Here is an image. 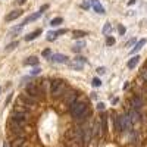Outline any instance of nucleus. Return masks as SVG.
<instances>
[{"mask_svg":"<svg viewBox=\"0 0 147 147\" xmlns=\"http://www.w3.org/2000/svg\"><path fill=\"white\" fill-rule=\"evenodd\" d=\"M69 113L74 119H77L80 122H84L90 116V109H88V105L85 102H75L72 106H69Z\"/></svg>","mask_w":147,"mask_h":147,"instance_id":"obj_1","label":"nucleus"},{"mask_svg":"<svg viewBox=\"0 0 147 147\" xmlns=\"http://www.w3.org/2000/svg\"><path fill=\"white\" fill-rule=\"evenodd\" d=\"M68 91V84L63 80H53L50 82V93L55 97H62Z\"/></svg>","mask_w":147,"mask_h":147,"instance_id":"obj_2","label":"nucleus"},{"mask_svg":"<svg viewBox=\"0 0 147 147\" xmlns=\"http://www.w3.org/2000/svg\"><path fill=\"white\" fill-rule=\"evenodd\" d=\"M25 93L30 94L31 97H34V99L40 100L41 96H43V88H41L37 82H31V84L27 85V91H25Z\"/></svg>","mask_w":147,"mask_h":147,"instance_id":"obj_3","label":"nucleus"},{"mask_svg":"<svg viewBox=\"0 0 147 147\" xmlns=\"http://www.w3.org/2000/svg\"><path fill=\"white\" fill-rule=\"evenodd\" d=\"M9 121L15 122V124H18V125H21V127L25 128L27 124H28V115H24V113H21V112H16V110H13V112L10 113V119H9Z\"/></svg>","mask_w":147,"mask_h":147,"instance_id":"obj_4","label":"nucleus"},{"mask_svg":"<svg viewBox=\"0 0 147 147\" xmlns=\"http://www.w3.org/2000/svg\"><path fill=\"white\" fill-rule=\"evenodd\" d=\"M85 62H87V59H85V57H82V56H77L75 59L69 60V62H68V66H69L71 69H74V71H81V69L84 68Z\"/></svg>","mask_w":147,"mask_h":147,"instance_id":"obj_5","label":"nucleus"},{"mask_svg":"<svg viewBox=\"0 0 147 147\" xmlns=\"http://www.w3.org/2000/svg\"><path fill=\"white\" fill-rule=\"evenodd\" d=\"M119 122H121V129H122V131H129L131 127H132V121H131V118L128 116V113L121 115V116H119Z\"/></svg>","mask_w":147,"mask_h":147,"instance_id":"obj_6","label":"nucleus"},{"mask_svg":"<svg viewBox=\"0 0 147 147\" xmlns=\"http://www.w3.org/2000/svg\"><path fill=\"white\" fill-rule=\"evenodd\" d=\"M18 100H19V102H22V103H25V105H27V106H30V107H32V106H35L37 103H38V100L34 99V97H31V96H30V94H27V93L21 94Z\"/></svg>","mask_w":147,"mask_h":147,"instance_id":"obj_7","label":"nucleus"},{"mask_svg":"<svg viewBox=\"0 0 147 147\" xmlns=\"http://www.w3.org/2000/svg\"><path fill=\"white\" fill-rule=\"evenodd\" d=\"M63 102H65V105L72 106L75 102H78V93H77V91H66Z\"/></svg>","mask_w":147,"mask_h":147,"instance_id":"obj_8","label":"nucleus"},{"mask_svg":"<svg viewBox=\"0 0 147 147\" xmlns=\"http://www.w3.org/2000/svg\"><path fill=\"white\" fill-rule=\"evenodd\" d=\"M69 57L66 55H62V53H56V55H52L50 56V62L53 63H68Z\"/></svg>","mask_w":147,"mask_h":147,"instance_id":"obj_9","label":"nucleus"},{"mask_svg":"<svg viewBox=\"0 0 147 147\" xmlns=\"http://www.w3.org/2000/svg\"><path fill=\"white\" fill-rule=\"evenodd\" d=\"M131 109H134V110H140L141 109V106H143V99L140 96H134L132 99H131Z\"/></svg>","mask_w":147,"mask_h":147,"instance_id":"obj_10","label":"nucleus"},{"mask_svg":"<svg viewBox=\"0 0 147 147\" xmlns=\"http://www.w3.org/2000/svg\"><path fill=\"white\" fill-rule=\"evenodd\" d=\"M43 15V10L40 9L38 12H34V13H31L30 16H27L25 19H24V22H22V25H27V24H30V22H34V21H37L40 16Z\"/></svg>","mask_w":147,"mask_h":147,"instance_id":"obj_11","label":"nucleus"},{"mask_svg":"<svg viewBox=\"0 0 147 147\" xmlns=\"http://www.w3.org/2000/svg\"><path fill=\"white\" fill-rule=\"evenodd\" d=\"M88 2H90L91 7L94 9V12H97L99 15H103L105 13V7L102 6V3L99 2V0H88Z\"/></svg>","mask_w":147,"mask_h":147,"instance_id":"obj_12","label":"nucleus"},{"mask_svg":"<svg viewBox=\"0 0 147 147\" xmlns=\"http://www.w3.org/2000/svg\"><path fill=\"white\" fill-rule=\"evenodd\" d=\"M22 13H24L22 10H12V12H9V13L5 16V21H6V22H12V21L18 19Z\"/></svg>","mask_w":147,"mask_h":147,"instance_id":"obj_13","label":"nucleus"},{"mask_svg":"<svg viewBox=\"0 0 147 147\" xmlns=\"http://www.w3.org/2000/svg\"><path fill=\"white\" fill-rule=\"evenodd\" d=\"M66 32V30H59V31H49L47 32V40L49 41H55L59 35H62V34H65Z\"/></svg>","mask_w":147,"mask_h":147,"instance_id":"obj_14","label":"nucleus"},{"mask_svg":"<svg viewBox=\"0 0 147 147\" xmlns=\"http://www.w3.org/2000/svg\"><path fill=\"white\" fill-rule=\"evenodd\" d=\"M25 141H27V137H15L10 141V146L12 147H24L25 146Z\"/></svg>","mask_w":147,"mask_h":147,"instance_id":"obj_15","label":"nucleus"},{"mask_svg":"<svg viewBox=\"0 0 147 147\" xmlns=\"http://www.w3.org/2000/svg\"><path fill=\"white\" fill-rule=\"evenodd\" d=\"M146 43H147V40H146V38H141L138 43H136V46H134V47L131 49V53L134 55V53H137L138 50H141V49H143V46H144Z\"/></svg>","mask_w":147,"mask_h":147,"instance_id":"obj_16","label":"nucleus"},{"mask_svg":"<svg viewBox=\"0 0 147 147\" xmlns=\"http://www.w3.org/2000/svg\"><path fill=\"white\" fill-rule=\"evenodd\" d=\"M138 62H140V56H132L129 60H128V63H127V66L129 68V69H134L137 65H138Z\"/></svg>","mask_w":147,"mask_h":147,"instance_id":"obj_17","label":"nucleus"},{"mask_svg":"<svg viewBox=\"0 0 147 147\" xmlns=\"http://www.w3.org/2000/svg\"><path fill=\"white\" fill-rule=\"evenodd\" d=\"M22 28H24V25H22V24H21V25H16V27H12V28L9 30V35H12V37H15V35L21 34Z\"/></svg>","mask_w":147,"mask_h":147,"instance_id":"obj_18","label":"nucleus"},{"mask_svg":"<svg viewBox=\"0 0 147 147\" xmlns=\"http://www.w3.org/2000/svg\"><path fill=\"white\" fill-rule=\"evenodd\" d=\"M128 116L131 118V121H132V122H137V121L140 119V113H138V110H134V109H131L129 112H128Z\"/></svg>","mask_w":147,"mask_h":147,"instance_id":"obj_19","label":"nucleus"},{"mask_svg":"<svg viewBox=\"0 0 147 147\" xmlns=\"http://www.w3.org/2000/svg\"><path fill=\"white\" fill-rule=\"evenodd\" d=\"M24 65H28V66H35V65H38V59H37L35 56H31L28 57L25 62H24Z\"/></svg>","mask_w":147,"mask_h":147,"instance_id":"obj_20","label":"nucleus"},{"mask_svg":"<svg viewBox=\"0 0 147 147\" xmlns=\"http://www.w3.org/2000/svg\"><path fill=\"white\" fill-rule=\"evenodd\" d=\"M100 127H102V134H106L107 131V116L106 115H103L100 119Z\"/></svg>","mask_w":147,"mask_h":147,"instance_id":"obj_21","label":"nucleus"},{"mask_svg":"<svg viewBox=\"0 0 147 147\" xmlns=\"http://www.w3.org/2000/svg\"><path fill=\"white\" fill-rule=\"evenodd\" d=\"M40 34H41V30H35L34 32H30V34H28V35L25 37V40H27V41H31V40H35V38H37V37H38Z\"/></svg>","mask_w":147,"mask_h":147,"instance_id":"obj_22","label":"nucleus"},{"mask_svg":"<svg viewBox=\"0 0 147 147\" xmlns=\"http://www.w3.org/2000/svg\"><path fill=\"white\" fill-rule=\"evenodd\" d=\"M72 34H74V35H72L74 38H82V37L88 35V32H87V31H78V30H77V31H74Z\"/></svg>","mask_w":147,"mask_h":147,"instance_id":"obj_23","label":"nucleus"},{"mask_svg":"<svg viewBox=\"0 0 147 147\" xmlns=\"http://www.w3.org/2000/svg\"><path fill=\"white\" fill-rule=\"evenodd\" d=\"M84 47H85V43H84V41H80V43H77L75 46L72 47V50L75 52V53H78V52H81V50H82Z\"/></svg>","mask_w":147,"mask_h":147,"instance_id":"obj_24","label":"nucleus"},{"mask_svg":"<svg viewBox=\"0 0 147 147\" xmlns=\"http://www.w3.org/2000/svg\"><path fill=\"white\" fill-rule=\"evenodd\" d=\"M110 31H112V25H110V22H106L103 30H102V32H103V35H109Z\"/></svg>","mask_w":147,"mask_h":147,"instance_id":"obj_25","label":"nucleus"},{"mask_svg":"<svg viewBox=\"0 0 147 147\" xmlns=\"http://www.w3.org/2000/svg\"><path fill=\"white\" fill-rule=\"evenodd\" d=\"M62 22H63V18L57 16V18H55V19H52V21H50V25H52V27H57V25H60Z\"/></svg>","mask_w":147,"mask_h":147,"instance_id":"obj_26","label":"nucleus"},{"mask_svg":"<svg viewBox=\"0 0 147 147\" xmlns=\"http://www.w3.org/2000/svg\"><path fill=\"white\" fill-rule=\"evenodd\" d=\"M91 85H93V87H100V85H102V81H100V78H93L91 80Z\"/></svg>","mask_w":147,"mask_h":147,"instance_id":"obj_27","label":"nucleus"},{"mask_svg":"<svg viewBox=\"0 0 147 147\" xmlns=\"http://www.w3.org/2000/svg\"><path fill=\"white\" fill-rule=\"evenodd\" d=\"M140 75H141V78L147 82V66H144V68L140 71Z\"/></svg>","mask_w":147,"mask_h":147,"instance_id":"obj_28","label":"nucleus"},{"mask_svg":"<svg viewBox=\"0 0 147 147\" xmlns=\"http://www.w3.org/2000/svg\"><path fill=\"white\" fill-rule=\"evenodd\" d=\"M18 46V41H13V43H10V44H7V47H6V52H12L13 49Z\"/></svg>","mask_w":147,"mask_h":147,"instance_id":"obj_29","label":"nucleus"},{"mask_svg":"<svg viewBox=\"0 0 147 147\" xmlns=\"http://www.w3.org/2000/svg\"><path fill=\"white\" fill-rule=\"evenodd\" d=\"M43 57H49L50 59V56H52V52H50V49H46V50H43Z\"/></svg>","mask_w":147,"mask_h":147,"instance_id":"obj_30","label":"nucleus"},{"mask_svg":"<svg viewBox=\"0 0 147 147\" xmlns=\"http://www.w3.org/2000/svg\"><path fill=\"white\" fill-rule=\"evenodd\" d=\"M106 44L107 46H113L115 44V38H113V37H107V38H106Z\"/></svg>","mask_w":147,"mask_h":147,"instance_id":"obj_31","label":"nucleus"},{"mask_svg":"<svg viewBox=\"0 0 147 147\" xmlns=\"http://www.w3.org/2000/svg\"><path fill=\"white\" fill-rule=\"evenodd\" d=\"M80 6H81L82 9H88V7H91V5H90V2H88V0H85V2H82Z\"/></svg>","mask_w":147,"mask_h":147,"instance_id":"obj_32","label":"nucleus"},{"mask_svg":"<svg viewBox=\"0 0 147 147\" xmlns=\"http://www.w3.org/2000/svg\"><path fill=\"white\" fill-rule=\"evenodd\" d=\"M40 72H41V69H40L38 66H37V68H34V69L31 71V75H38Z\"/></svg>","mask_w":147,"mask_h":147,"instance_id":"obj_33","label":"nucleus"},{"mask_svg":"<svg viewBox=\"0 0 147 147\" xmlns=\"http://www.w3.org/2000/svg\"><path fill=\"white\" fill-rule=\"evenodd\" d=\"M118 31H119L121 35H124V34H125V27H124V25H118Z\"/></svg>","mask_w":147,"mask_h":147,"instance_id":"obj_34","label":"nucleus"},{"mask_svg":"<svg viewBox=\"0 0 147 147\" xmlns=\"http://www.w3.org/2000/svg\"><path fill=\"white\" fill-rule=\"evenodd\" d=\"M105 72H106V68H97V74L102 75V74H105Z\"/></svg>","mask_w":147,"mask_h":147,"instance_id":"obj_35","label":"nucleus"},{"mask_svg":"<svg viewBox=\"0 0 147 147\" xmlns=\"http://www.w3.org/2000/svg\"><path fill=\"white\" fill-rule=\"evenodd\" d=\"M97 109H99V110H105V103H99V105H97Z\"/></svg>","mask_w":147,"mask_h":147,"instance_id":"obj_36","label":"nucleus"},{"mask_svg":"<svg viewBox=\"0 0 147 147\" xmlns=\"http://www.w3.org/2000/svg\"><path fill=\"white\" fill-rule=\"evenodd\" d=\"M132 44H136V38H132V40H129V41L127 43V46H132Z\"/></svg>","mask_w":147,"mask_h":147,"instance_id":"obj_37","label":"nucleus"},{"mask_svg":"<svg viewBox=\"0 0 147 147\" xmlns=\"http://www.w3.org/2000/svg\"><path fill=\"white\" fill-rule=\"evenodd\" d=\"M128 87H129V82H125V84H124V90H127Z\"/></svg>","mask_w":147,"mask_h":147,"instance_id":"obj_38","label":"nucleus"},{"mask_svg":"<svg viewBox=\"0 0 147 147\" xmlns=\"http://www.w3.org/2000/svg\"><path fill=\"white\" fill-rule=\"evenodd\" d=\"M25 2H27V0H18V3H19V5H22V3H25Z\"/></svg>","mask_w":147,"mask_h":147,"instance_id":"obj_39","label":"nucleus"},{"mask_svg":"<svg viewBox=\"0 0 147 147\" xmlns=\"http://www.w3.org/2000/svg\"><path fill=\"white\" fill-rule=\"evenodd\" d=\"M3 147H7V144H6V143H5V144H3Z\"/></svg>","mask_w":147,"mask_h":147,"instance_id":"obj_40","label":"nucleus"},{"mask_svg":"<svg viewBox=\"0 0 147 147\" xmlns=\"http://www.w3.org/2000/svg\"><path fill=\"white\" fill-rule=\"evenodd\" d=\"M24 147H27V146H24Z\"/></svg>","mask_w":147,"mask_h":147,"instance_id":"obj_41","label":"nucleus"},{"mask_svg":"<svg viewBox=\"0 0 147 147\" xmlns=\"http://www.w3.org/2000/svg\"><path fill=\"white\" fill-rule=\"evenodd\" d=\"M146 66H147V63H146Z\"/></svg>","mask_w":147,"mask_h":147,"instance_id":"obj_42","label":"nucleus"}]
</instances>
